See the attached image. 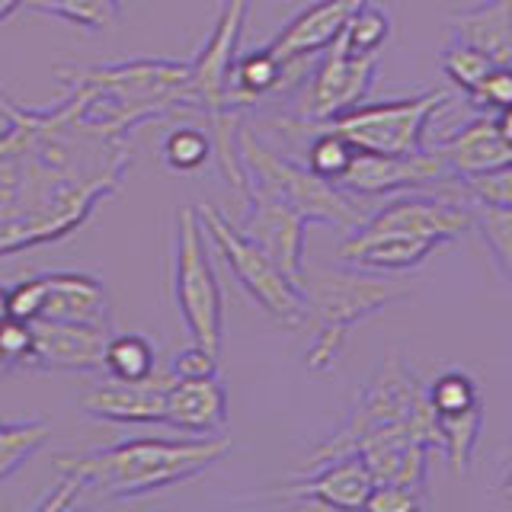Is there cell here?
Instances as JSON below:
<instances>
[{"label": "cell", "mask_w": 512, "mask_h": 512, "mask_svg": "<svg viewBox=\"0 0 512 512\" xmlns=\"http://www.w3.org/2000/svg\"><path fill=\"white\" fill-rule=\"evenodd\" d=\"M228 452L231 436L224 432L199 439H132L87 455H58L55 468L96 500H135L192 480Z\"/></svg>", "instance_id": "cell-1"}, {"label": "cell", "mask_w": 512, "mask_h": 512, "mask_svg": "<svg viewBox=\"0 0 512 512\" xmlns=\"http://www.w3.org/2000/svg\"><path fill=\"white\" fill-rule=\"evenodd\" d=\"M413 442L439 448L436 413L429 407L420 378L410 372L404 359L391 352L378 365L372 381L359 391L356 404H352L346 423L336 429V436L314 448L311 458L304 461V471L343 455H368L378 452V448Z\"/></svg>", "instance_id": "cell-2"}, {"label": "cell", "mask_w": 512, "mask_h": 512, "mask_svg": "<svg viewBox=\"0 0 512 512\" xmlns=\"http://www.w3.org/2000/svg\"><path fill=\"white\" fill-rule=\"evenodd\" d=\"M304 327L314 333L308 349L311 372H330L346 343V333L391 304L410 298V285L352 269L304 266Z\"/></svg>", "instance_id": "cell-3"}, {"label": "cell", "mask_w": 512, "mask_h": 512, "mask_svg": "<svg viewBox=\"0 0 512 512\" xmlns=\"http://www.w3.org/2000/svg\"><path fill=\"white\" fill-rule=\"evenodd\" d=\"M237 148H240V157H244L247 189L282 202L308 224H330V228H340L349 234L365 221L368 212H362L356 196H349L343 186L324 180V176H317L314 170L298 167L292 160L272 154L260 138L247 132V128L237 132Z\"/></svg>", "instance_id": "cell-4"}, {"label": "cell", "mask_w": 512, "mask_h": 512, "mask_svg": "<svg viewBox=\"0 0 512 512\" xmlns=\"http://www.w3.org/2000/svg\"><path fill=\"white\" fill-rule=\"evenodd\" d=\"M173 298L192 343H199L218 356L224 340V292L215 276L212 256H208L199 212L192 205H183L176 212Z\"/></svg>", "instance_id": "cell-5"}, {"label": "cell", "mask_w": 512, "mask_h": 512, "mask_svg": "<svg viewBox=\"0 0 512 512\" xmlns=\"http://www.w3.org/2000/svg\"><path fill=\"white\" fill-rule=\"evenodd\" d=\"M196 212L202 221V231L215 240V247L221 253V260L228 263L231 276L240 282V288H244L256 304H260L263 314L269 320H276V324L285 330H301L304 327V295H301V288L279 269V263L272 260L263 247H256L244 231L234 228L215 205L202 202Z\"/></svg>", "instance_id": "cell-6"}, {"label": "cell", "mask_w": 512, "mask_h": 512, "mask_svg": "<svg viewBox=\"0 0 512 512\" xmlns=\"http://www.w3.org/2000/svg\"><path fill=\"white\" fill-rule=\"evenodd\" d=\"M452 103V90L432 87L423 93L404 96V100L384 103H359L343 112L327 128H336L356 151L372 154H416L426 148V128L432 116Z\"/></svg>", "instance_id": "cell-7"}, {"label": "cell", "mask_w": 512, "mask_h": 512, "mask_svg": "<svg viewBox=\"0 0 512 512\" xmlns=\"http://www.w3.org/2000/svg\"><path fill=\"white\" fill-rule=\"evenodd\" d=\"M247 7L250 0H224L212 36H208L196 61H189V103L192 109L202 112L205 122L212 125V132L237 122V109L228 106V77L237 58L240 32H244L247 23Z\"/></svg>", "instance_id": "cell-8"}, {"label": "cell", "mask_w": 512, "mask_h": 512, "mask_svg": "<svg viewBox=\"0 0 512 512\" xmlns=\"http://www.w3.org/2000/svg\"><path fill=\"white\" fill-rule=\"evenodd\" d=\"M458 183L442 154L436 148H423L416 154H372L356 151L349 170L336 186L349 196H397V192H423V189H452Z\"/></svg>", "instance_id": "cell-9"}, {"label": "cell", "mask_w": 512, "mask_h": 512, "mask_svg": "<svg viewBox=\"0 0 512 512\" xmlns=\"http://www.w3.org/2000/svg\"><path fill=\"white\" fill-rule=\"evenodd\" d=\"M324 52V61L317 64L298 103V119L308 125H327L365 103L378 74V55H352L340 39Z\"/></svg>", "instance_id": "cell-10"}, {"label": "cell", "mask_w": 512, "mask_h": 512, "mask_svg": "<svg viewBox=\"0 0 512 512\" xmlns=\"http://www.w3.org/2000/svg\"><path fill=\"white\" fill-rule=\"evenodd\" d=\"M170 384H173L170 368H157L154 375L141 381L109 378L80 394L77 410L87 420H100V423H122V426L164 423V404Z\"/></svg>", "instance_id": "cell-11"}, {"label": "cell", "mask_w": 512, "mask_h": 512, "mask_svg": "<svg viewBox=\"0 0 512 512\" xmlns=\"http://www.w3.org/2000/svg\"><path fill=\"white\" fill-rule=\"evenodd\" d=\"M29 327L32 349L23 362L26 368H42V372H100L103 368L109 330L48 317H36Z\"/></svg>", "instance_id": "cell-12"}, {"label": "cell", "mask_w": 512, "mask_h": 512, "mask_svg": "<svg viewBox=\"0 0 512 512\" xmlns=\"http://www.w3.org/2000/svg\"><path fill=\"white\" fill-rule=\"evenodd\" d=\"M244 196H247L250 208H247V221L240 224V231H244L256 247H263L272 260L279 263L285 276L301 288L304 228H308V221H304L298 212H292V208H285L282 202L260 196V192H253V189H247Z\"/></svg>", "instance_id": "cell-13"}, {"label": "cell", "mask_w": 512, "mask_h": 512, "mask_svg": "<svg viewBox=\"0 0 512 512\" xmlns=\"http://www.w3.org/2000/svg\"><path fill=\"white\" fill-rule=\"evenodd\" d=\"M365 0H317L285 23V29L266 48L285 64H304L311 55L324 52L343 36L349 16Z\"/></svg>", "instance_id": "cell-14"}, {"label": "cell", "mask_w": 512, "mask_h": 512, "mask_svg": "<svg viewBox=\"0 0 512 512\" xmlns=\"http://www.w3.org/2000/svg\"><path fill=\"white\" fill-rule=\"evenodd\" d=\"M372 487L375 477L365 468V461L359 455H343L304 471V477L282 487L279 496H292V500L330 506V509H359L365 506Z\"/></svg>", "instance_id": "cell-15"}, {"label": "cell", "mask_w": 512, "mask_h": 512, "mask_svg": "<svg viewBox=\"0 0 512 512\" xmlns=\"http://www.w3.org/2000/svg\"><path fill=\"white\" fill-rule=\"evenodd\" d=\"M164 423L189 436H215L228 426V391L218 375L173 378L164 404Z\"/></svg>", "instance_id": "cell-16"}, {"label": "cell", "mask_w": 512, "mask_h": 512, "mask_svg": "<svg viewBox=\"0 0 512 512\" xmlns=\"http://www.w3.org/2000/svg\"><path fill=\"white\" fill-rule=\"evenodd\" d=\"M42 317L109 330V295L103 282L87 272H45Z\"/></svg>", "instance_id": "cell-17"}, {"label": "cell", "mask_w": 512, "mask_h": 512, "mask_svg": "<svg viewBox=\"0 0 512 512\" xmlns=\"http://www.w3.org/2000/svg\"><path fill=\"white\" fill-rule=\"evenodd\" d=\"M432 148L442 154V160L448 164V170H452L458 183L487 173V170H496L512 160V148L496 135L493 119L487 112H477L468 125L458 128L455 135L436 141Z\"/></svg>", "instance_id": "cell-18"}, {"label": "cell", "mask_w": 512, "mask_h": 512, "mask_svg": "<svg viewBox=\"0 0 512 512\" xmlns=\"http://www.w3.org/2000/svg\"><path fill=\"white\" fill-rule=\"evenodd\" d=\"M452 36L484 52L493 64H512V0H480L452 13Z\"/></svg>", "instance_id": "cell-19"}, {"label": "cell", "mask_w": 512, "mask_h": 512, "mask_svg": "<svg viewBox=\"0 0 512 512\" xmlns=\"http://www.w3.org/2000/svg\"><path fill=\"white\" fill-rule=\"evenodd\" d=\"M436 429H439V452L445 455L448 468H452L455 477H464L471 471L474 448L480 439V429H484V404L464 413L436 416Z\"/></svg>", "instance_id": "cell-20"}, {"label": "cell", "mask_w": 512, "mask_h": 512, "mask_svg": "<svg viewBox=\"0 0 512 512\" xmlns=\"http://www.w3.org/2000/svg\"><path fill=\"white\" fill-rule=\"evenodd\" d=\"M103 368L112 378L122 381H141L157 372V349L148 336L138 333H116L106 340Z\"/></svg>", "instance_id": "cell-21"}, {"label": "cell", "mask_w": 512, "mask_h": 512, "mask_svg": "<svg viewBox=\"0 0 512 512\" xmlns=\"http://www.w3.org/2000/svg\"><path fill=\"white\" fill-rule=\"evenodd\" d=\"M468 202H471V231L480 234L496 269L503 272L506 282H512V208L474 202V199Z\"/></svg>", "instance_id": "cell-22"}, {"label": "cell", "mask_w": 512, "mask_h": 512, "mask_svg": "<svg viewBox=\"0 0 512 512\" xmlns=\"http://www.w3.org/2000/svg\"><path fill=\"white\" fill-rule=\"evenodd\" d=\"M52 436V426L45 420H23V423H0V480L13 477L26 468V461Z\"/></svg>", "instance_id": "cell-23"}, {"label": "cell", "mask_w": 512, "mask_h": 512, "mask_svg": "<svg viewBox=\"0 0 512 512\" xmlns=\"http://www.w3.org/2000/svg\"><path fill=\"white\" fill-rule=\"evenodd\" d=\"M391 32H394L391 13L375 7L372 0H365V4L349 16L340 42L352 55H378L381 45L391 39Z\"/></svg>", "instance_id": "cell-24"}, {"label": "cell", "mask_w": 512, "mask_h": 512, "mask_svg": "<svg viewBox=\"0 0 512 512\" xmlns=\"http://www.w3.org/2000/svg\"><path fill=\"white\" fill-rule=\"evenodd\" d=\"M26 4L32 10L58 16V20L84 26L90 32L109 29L122 13V0H26Z\"/></svg>", "instance_id": "cell-25"}, {"label": "cell", "mask_w": 512, "mask_h": 512, "mask_svg": "<svg viewBox=\"0 0 512 512\" xmlns=\"http://www.w3.org/2000/svg\"><path fill=\"white\" fill-rule=\"evenodd\" d=\"M426 400H429V407L436 416L464 413L477 404H484V400H480V384L468 372H461V368L442 372L436 381L426 384Z\"/></svg>", "instance_id": "cell-26"}, {"label": "cell", "mask_w": 512, "mask_h": 512, "mask_svg": "<svg viewBox=\"0 0 512 512\" xmlns=\"http://www.w3.org/2000/svg\"><path fill=\"white\" fill-rule=\"evenodd\" d=\"M439 64H442V74L448 77V84H452L461 96H471L480 80H484V74L493 68V61L484 52H477V48L464 45L458 39L448 42Z\"/></svg>", "instance_id": "cell-27"}, {"label": "cell", "mask_w": 512, "mask_h": 512, "mask_svg": "<svg viewBox=\"0 0 512 512\" xmlns=\"http://www.w3.org/2000/svg\"><path fill=\"white\" fill-rule=\"evenodd\" d=\"M160 154H164V164L176 173L202 170L205 160L212 157V135L205 128H192V125L176 128L160 144Z\"/></svg>", "instance_id": "cell-28"}, {"label": "cell", "mask_w": 512, "mask_h": 512, "mask_svg": "<svg viewBox=\"0 0 512 512\" xmlns=\"http://www.w3.org/2000/svg\"><path fill=\"white\" fill-rule=\"evenodd\" d=\"M352 157H356V148L349 144V138H343L336 128L320 125V135L308 148V170H314L317 176H324L330 183H340L343 173L352 164Z\"/></svg>", "instance_id": "cell-29"}, {"label": "cell", "mask_w": 512, "mask_h": 512, "mask_svg": "<svg viewBox=\"0 0 512 512\" xmlns=\"http://www.w3.org/2000/svg\"><path fill=\"white\" fill-rule=\"evenodd\" d=\"M464 100L474 112H487V116H493L503 106H512V64H493L477 84V90L464 96Z\"/></svg>", "instance_id": "cell-30"}, {"label": "cell", "mask_w": 512, "mask_h": 512, "mask_svg": "<svg viewBox=\"0 0 512 512\" xmlns=\"http://www.w3.org/2000/svg\"><path fill=\"white\" fill-rule=\"evenodd\" d=\"M461 192L474 202L512 208V160L503 167H496V170H487L480 176H471V180H464Z\"/></svg>", "instance_id": "cell-31"}, {"label": "cell", "mask_w": 512, "mask_h": 512, "mask_svg": "<svg viewBox=\"0 0 512 512\" xmlns=\"http://www.w3.org/2000/svg\"><path fill=\"white\" fill-rule=\"evenodd\" d=\"M42 304H45V276H29L23 282H16L7 288V308L10 317L26 320L32 324L36 317H42Z\"/></svg>", "instance_id": "cell-32"}, {"label": "cell", "mask_w": 512, "mask_h": 512, "mask_svg": "<svg viewBox=\"0 0 512 512\" xmlns=\"http://www.w3.org/2000/svg\"><path fill=\"white\" fill-rule=\"evenodd\" d=\"M365 506L375 512H413L423 506V493L400 487V484H375Z\"/></svg>", "instance_id": "cell-33"}, {"label": "cell", "mask_w": 512, "mask_h": 512, "mask_svg": "<svg viewBox=\"0 0 512 512\" xmlns=\"http://www.w3.org/2000/svg\"><path fill=\"white\" fill-rule=\"evenodd\" d=\"M167 368L173 372V378H208V375H218V356L208 352L205 346L192 343L176 352Z\"/></svg>", "instance_id": "cell-34"}, {"label": "cell", "mask_w": 512, "mask_h": 512, "mask_svg": "<svg viewBox=\"0 0 512 512\" xmlns=\"http://www.w3.org/2000/svg\"><path fill=\"white\" fill-rule=\"evenodd\" d=\"M29 349H32V327L26 320L7 317L4 324H0V362L23 365Z\"/></svg>", "instance_id": "cell-35"}, {"label": "cell", "mask_w": 512, "mask_h": 512, "mask_svg": "<svg viewBox=\"0 0 512 512\" xmlns=\"http://www.w3.org/2000/svg\"><path fill=\"white\" fill-rule=\"evenodd\" d=\"M26 112L29 109H20V106H13L4 93H0V138H4L10 128L20 122V119H26Z\"/></svg>", "instance_id": "cell-36"}, {"label": "cell", "mask_w": 512, "mask_h": 512, "mask_svg": "<svg viewBox=\"0 0 512 512\" xmlns=\"http://www.w3.org/2000/svg\"><path fill=\"white\" fill-rule=\"evenodd\" d=\"M493 128H496V135H500L509 148H512V106H503V109H496L493 112Z\"/></svg>", "instance_id": "cell-37"}, {"label": "cell", "mask_w": 512, "mask_h": 512, "mask_svg": "<svg viewBox=\"0 0 512 512\" xmlns=\"http://www.w3.org/2000/svg\"><path fill=\"white\" fill-rule=\"evenodd\" d=\"M20 7H26V0H0V23L7 20L10 13H16Z\"/></svg>", "instance_id": "cell-38"}, {"label": "cell", "mask_w": 512, "mask_h": 512, "mask_svg": "<svg viewBox=\"0 0 512 512\" xmlns=\"http://www.w3.org/2000/svg\"><path fill=\"white\" fill-rule=\"evenodd\" d=\"M10 317V308H7V288H0V324Z\"/></svg>", "instance_id": "cell-39"}, {"label": "cell", "mask_w": 512, "mask_h": 512, "mask_svg": "<svg viewBox=\"0 0 512 512\" xmlns=\"http://www.w3.org/2000/svg\"><path fill=\"white\" fill-rule=\"evenodd\" d=\"M500 493L506 496V500H512V468H509V474L503 477V484H500Z\"/></svg>", "instance_id": "cell-40"}, {"label": "cell", "mask_w": 512, "mask_h": 512, "mask_svg": "<svg viewBox=\"0 0 512 512\" xmlns=\"http://www.w3.org/2000/svg\"><path fill=\"white\" fill-rule=\"evenodd\" d=\"M0 365H4V362H0Z\"/></svg>", "instance_id": "cell-41"}]
</instances>
